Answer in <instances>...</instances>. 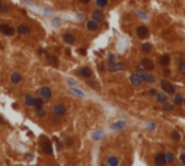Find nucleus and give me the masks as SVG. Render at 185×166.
Returning <instances> with one entry per match:
<instances>
[{
    "label": "nucleus",
    "mask_w": 185,
    "mask_h": 166,
    "mask_svg": "<svg viewBox=\"0 0 185 166\" xmlns=\"http://www.w3.org/2000/svg\"><path fill=\"white\" fill-rule=\"evenodd\" d=\"M41 146H42V150L45 155H48V156L52 155V143L48 137H45V136L41 137Z\"/></svg>",
    "instance_id": "nucleus-1"
},
{
    "label": "nucleus",
    "mask_w": 185,
    "mask_h": 166,
    "mask_svg": "<svg viewBox=\"0 0 185 166\" xmlns=\"http://www.w3.org/2000/svg\"><path fill=\"white\" fill-rule=\"evenodd\" d=\"M161 87H162V90L166 93V94H175V85L172 83H169L166 80H162L161 81Z\"/></svg>",
    "instance_id": "nucleus-2"
},
{
    "label": "nucleus",
    "mask_w": 185,
    "mask_h": 166,
    "mask_svg": "<svg viewBox=\"0 0 185 166\" xmlns=\"http://www.w3.org/2000/svg\"><path fill=\"white\" fill-rule=\"evenodd\" d=\"M52 111H54V114L56 117H62V116H65V113H67V107L64 104H55L54 108H52Z\"/></svg>",
    "instance_id": "nucleus-3"
},
{
    "label": "nucleus",
    "mask_w": 185,
    "mask_h": 166,
    "mask_svg": "<svg viewBox=\"0 0 185 166\" xmlns=\"http://www.w3.org/2000/svg\"><path fill=\"white\" fill-rule=\"evenodd\" d=\"M136 35L140 38V39H146L149 36V29L145 26V25H140L136 28Z\"/></svg>",
    "instance_id": "nucleus-4"
},
{
    "label": "nucleus",
    "mask_w": 185,
    "mask_h": 166,
    "mask_svg": "<svg viewBox=\"0 0 185 166\" xmlns=\"http://www.w3.org/2000/svg\"><path fill=\"white\" fill-rule=\"evenodd\" d=\"M0 32L3 35H6V36H13L15 35V29L10 25H7V23H0Z\"/></svg>",
    "instance_id": "nucleus-5"
},
{
    "label": "nucleus",
    "mask_w": 185,
    "mask_h": 166,
    "mask_svg": "<svg viewBox=\"0 0 185 166\" xmlns=\"http://www.w3.org/2000/svg\"><path fill=\"white\" fill-rule=\"evenodd\" d=\"M130 83H132V85H135V87H139V85H142V84H143L142 75H140L139 72H136V74H132V75H130Z\"/></svg>",
    "instance_id": "nucleus-6"
},
{
    "label": "nucleus",
    "mask_w": 185,
    "mask_h": 166,
    "mask_svg": "<svg viewBox=\"0 0 185 166\" xmlns=\"http://www.w3.org/2000/svg\"><path fill=\"white\" fill-rule=\"evenodd\" d=\"M77 74H78L80 77H83V78H91L93 71H91L88 66H83V68H80V69L77 71Z\"/></svg>",
    "instance_id": "nucleus-7"
},
{
    "label": "nucleus",
    "mask_w": 185,
    "mask_h": 166,
    "mask_svg": "<svg viewBox=\"0 0 185 166\" xmlns=\"http://www.w3.org/2000/svg\"><path fill=\"white\" fill-rule=\"evenodd\" d=\"M107 68L110 71H123L124 69V64H121V62H109Z\"/></svg>",
    "instance_id": "nucleus-8"
},
{
    "label": "nucleus",
    "mask_w": 185,
    "mask_h": 166,
    "mask_svg": "<svg viewBox=\"0 0 185 166\" xmlns=\"http://www.w3.org/2000/svg\"><path fill=\"white\" fill-rule=\"evenodd\" d=\"M155 163L158 166L166 165V159H165V153H156L155 155Z\"/></svg>",
    "instance_id": "nucleus-9"
},
{
    "label": "nucleus",
    "mask_w": 185,
    "mask_h": 166,
    "mask_svg": "<svg viewBox=\"0 0 185 166\" xmlns=\"http://www.w3.org/2000/svg\"><path fill=\"white\" fill-rule=\"evenodd\" d=\"M140 64L143 65L145 71H151V69H153V66H155L153 61H152V59H149V58H143V59L140 61Z\"/></svg>",
    "instance_id": "nucleus-10"
},
{
    "label": "nucleus",
    "mask_w": 185,
    "mask_h": 166,
    "mask_svg": "<svg viewBox=\"0 0 185 166\" xmlns=\"http://www.w3.org/2000/svg\"><path fill=\"white\" fill-rule=\"evenodd\" d=\"M39 93H41V97L44 100H49L51 97H52V91H51L48 87H42Z\"/></svg>",
    "instance_id": "nucleus-11"
},
{
    "label": "nucleus",
    "mask_w": 185,
    "mask_h": 166,
    "mask_svg": "<svg viewBox=\"0 0 185 166\" xmlns=\"http://www.w3.org/2000/svg\"><path fill=\"white\" fill-rule=\"evenodd\" d=\"M87 29L90 31V32H96V31H99V22H96V20H88L87 22Z\"/></svg>",
    "instance_id": "nucleus-12"
},
{
    "label": "nucleus",
    "mask_w": 185,
    "mask_h": 166,
    "mask_svg": "<svg viewBox=\"0 0 185 166\" xmlns=\"http://www.w3.org/2000/svg\"><path fill=\"white\" fill-rule=\"evenodd\" d=\"M159 64H161V66H169V64H171V56H169L168 53H165V55H162L161 58H159Z\"/></svg>",
    "instance_id": "nucleus-13"
},
{
    "label": "nucleus",
    "mask_w": 185,
    "mask_h": 166,
    "mask_svg": "<svg viewBox=\"0 0 185 166\" xmlns=\"http://www.w3.org/2000/svg\"><path fill=\"white\" fill-rule=\"evenodd\" d=\"M62 39H64V42L68 43V45H74V43H75V36L71 35V33H64Z\"/></svg>",
    "instance_id": "nucleus-14"
},
{
    "label": "nucleus",
    "mask_w": 185,
    "mask_h": 166,
    "mask_svg": "<svg viewBox=\"0 0 185 166\" xmlns=\"http://www.w3.org/2000/svg\"><path fill=\"white\" fill-rule=\"evenodd\" d=\"M17 32L20 33V35H29V33H31V28H29L28 25H23V23H22V25L17 26Z\"/></svg>",
    "instance_id": "nucleus-15"
},
{
    "label": "nucleus",
    "mask_w": 185,
    "mask_h": 166,
    "mask_svg": "<svg viewBox=\"0 0 185 166\" xmlns=\"http://www.w3.org/2000/svg\"><path fill=\"white\" fill-rule=\"evenodd\" d=\"M140 75H142V80H143V83H148V84L155 83V77H153V75H151V74H146V71H145V72H142Z\"/></svg>",
    "instance_id": "nucleus-16"
},
{
    "label": "nucleus",
    "mask_w": 185,
    "mask_h": 166,
    "mask_svg": "<svg viewBox=\"0 0 185 166\" xmlns=\"http://www.w3.org/2000/svg\"><path fill=\"white\" fill-rule=\"evenodd\" d=\"M10 81H12L13 85H17V84L22 81V75H20L19 72H13V74L10 75Z\"/></svg>",
    "instance_id": "nucleus-17"
},
{
    "label": "nucleus",
    "mask_w": 185,
    "mask_h": 166,
    "mask_svg": "<svg viewBox=\"0 0 185 166\" xmlns=\"http://www.w3.org/2000/svg\"><path fill=\"white\" fill-rule=\"evenodd\" d=\"M69 93H71V94H74V95H77V97H80V98H84V97H85V94L81 91V90L74 88V87H71V88H69Z\"/></svg>",
    "instance_id": "nucleus-18"
},
{
    "label": "nucleus",
    "mask_w": 185,
    "mask_h": 166,
    "mask_svg": "<svg viewBox=\"0 0 185 166\" xmlns=\"http://www.w3.org/2000/svg\"><path fill=\"white\" fill-rule=\"evenodd\" d=\"M155 95H156V101H158V103H165V101L168 100L166 93H165V91H164V93H156Z\"/></svg>",
    "instance_id": "nucleus-19"
},
{
    "label": "nucleus",
    "mask_w": 185,
    "mask_h": 166,
    "mask_svg": "<svg viewBox=\"0 0 185 166\" xmlns=\"http://www.w3.org/2000/svg\"><path fill=\"white\" fill-rule=\"evenodd\" d=\"M104 19V15L101 13L100 10H96V12H93V20H96V22H101Z\"/></svg>",
    "instance_id": "nucleus-20"
},
{
    "label": "nucleus",
    "mask_w": 185,
    "mask_h": 166,
    "mask_svg": "<svg viewBox=\"0 0 185 166\" xmlns=\"http://www.w3.org/2000/svg\"><path fill=\"white\" fill-rule=\"evenodd\" d=\"M34 107L38 110V108H42L44 107V98L42 97H38V98L34 100Z\"/></svg>",
    "instance_id": "nucleus-21"
},
{
    "label": "nucleus",
    "mask_w": 185,
    "mask_h": 166,
    "mask_svg": "<svg viewBox=\"0 0 185 166\" xmlns=\"http://www.w3.org/2000/svg\"><path fill=\"white\" fill-rule=\"evenodd\" d=\"M34 100H35V97L34 95H31V94H28V95H25V98H23V101H25V104L26 105H32L34 107Z\"/></svg>",
    "instance_id": "nucleus-22"
},
{
    "label": "nucleus",
    "mask_w": 185,
    "mask_h": 166,
    "mask_svg": "<svg viewBox=\"0 0 185 166\" xmlns=\"http://www.w3.org/2000/svg\"><path fill=\"white\" fill-rule=\"evenodd\" d=\"M46 58H48V61H49L51 64L54 66H58V58L55 56V55H51V53H46Z\"/></svg>",
    "instance_id": "nucleus-23"
},
{
    "label": "nucleus",
    "mask_w": 185,
    "mask_h": 166,
    "mask_svg": "<svg viewBox=\"0 0 185 166\" xmlns=\"http://www.w3.org/2000/svg\"><path fill=\"white\" fill-rule=\"evenodd\" d=\"M151 51H152V45H151V43L145 42V43L142 45V52H145V53H149Z\"/></svg>",
    "instance_id": "nucleus-24"
},
{
    "label": "nucleus",
    "mask_w": 185,
    "mask_h": 166,
    "mask_svg": "<svg viewBox=\"0 0 185 166\" xmlns=\"http://www.w3.org/2000/svg\"><path fill=\"white\" fill-rule=\"evenodd\" d=\"M165 159H166V163H171V162H174L175 156H174L172 152H168V153H165Z\"/></svg>",
    "instance_id": "nucleus-25"
},
{
    "label": "nucleus",
    "mask_w": 185,
    "mask_h": 166,
    "mask_svg": "<svg viewBox=\"0 0 185 166\" xmlns=\"http://www.w3.org/2000/svg\"><path fill=\"white\" fill-rule=\"evenodd\" d=\"M178 69H179V72H181L182 75H185V61L184 59L179 61V64H178Z\"/></svg>",
    "instance_id": "nucleus-26"
},
{
    "label": "nucleus",
    "mask_w": 185,
    "mask_h": 166,
    "mask_svg": "<svg viewBox=\"0 0 185 166\" xmlns=\"http://www.w3.org/2000/svg\"><path fill=\"white\" fill-rule=\"evenodd\" d=\"M0 12H1V13H6V12H9V6H7V3H4V1H0Z\"/></svg>",
    "instance_id": "nucleus-27"
},
{
    "label": "nucleus",
    "mask_w": 185,
    "mask_h": 166,
    "mask_svg": "<svg viewBox=\"0 0 185 166\" xmlns=\"http://www.w3.org/2000/svg\"><path fill=\"white\" fill-rule=\"evenodd\" d=\"M174 104H176V105L182 104V95H181V94H175V97H174Z\"/></svg>",
    "instance_id": "nucleus-28"
},
{
    "label": "nucleus",
    "mask_w": 185,
    "mask_h": 166,
    "mask_svg": "<svg viewBox=\"0 0 185 166\" xmlns=\"http://www.w3.org/2000/svg\"><path fill=\"white\" fill-rule=\"evenodd\" d=\"M162 104H164V105H162V108H164V110H166V111H169V110H172V108H174V104H169V103H166V101H165V103H162Z\"/></svg>",
    "instance_id": "nucleus-29"
},
{
    "label": "nucleus",
    "mask_w": 185,
    "mask_h": 166,
    "mask_svg": "<svg viewBox=\"0 0 185 166\" xmlns=\"http://www.w3.org/2000/svg\"><path fill=\"white\" fill-rule=\"evenodd\" d=\"M119 160L116 159V157H109L107 159V165H117Z\"/></svg>",
    "instance_id": "nucleus-30"
},
{
    "label": "nucleus",
    "mask_w": 185,
    "mask_h": 166,
    "mask_svg": "<svg viewBox=\"0 0 185 166\" xmlns=\"http://www.w3.org/2000/svg\"><path fill=\"white\" fill-rule=\"evenodd\" d=\"M36 113H38V116H39V117L46 116V111L44 110V107H42V108H38V110H36Z\"/></svg>",
    "instance_id": "nucleus-31"
},
{
    "label": "nucleus",
    "mask_w": 185,
    "mask_h": 166,
    "mask_svg": "<svg viewBox=\"0 0 185 166\" xmlns=\"http://www.w3.org/2000/svg\"><path fill=\"white\" fill-rule=\"evenodd\" d=\"M171 137H172L174 140H179V139H181V136H179V133L178 132H172L171 133Z\"/></svg>",
    "instance_id": "nucleus-32"
},
{
    "label": "nucleus",
    "mask_w": 185,
    "mask_h": 166,
    "mask_svg": "<svg viewBox=\"0 0 185 166\" xmlns=\"http://www.w3.org/2000/svg\"><path fill=\"white\" fill-rule=\"evenodd\" d=\"M136 72H139V74H142V72H145V68L142 64H139V65H136Z\"/></svg>",
    "instance_id": "nucleus-33"
},
{
    "label": "nucleus",
    "mask_w": 185,
    "mask_h": 166,
    "mask_svg": "<svg viewBox=\"0 0 185 166\" xmlns=\"http://www.w3.org/2000/svg\"><path fill=\"white\" fill-rule=\"evenodd\" d=\"M97 4H99V7H106L107 6V0H97Z\"/></svg>",
    "instance_id": "nucleus-34"
},
{
    "label": "nucleus",
    "mask_w": 185,
    "mask_h": 166,
    "mask_svg": "<svg viewBox=\"0 0 185 166\" xmlns=\"http://www.w3.org/2000/svg\"><path fill=\"white\" fill-rule=\"evenodd\" d=\"M88 87H91V88H97V84L94 83V81H90V83H88Z\"/></svg>",
    "instance_id": "nucleus-35"
},
{
    "label": "nucleus",
    "mask_w": 185,
    "mask_h": 166,
    "mask_svg": "<svg viewBox=\"0 0 185 166\" xmlns=\"http://www.w3.org/2000/svg\"><path fill=\"white\" fill-rule=\"evenodd\" d=\"M65 145H67V146H72V139H69V137H68L67 140H65Z\"/></svg>",
    "instance_id": "nucleus-36"
},
{
    "label": "nucleus",
    "mask_w": 185,
    "mask_h": 166,
    "mask_svg": "<svg viewBox=\"0 0 185 166\" xmlns=\"http://www.w3.org/2000/svg\"><path fill=\"white\" fill-rule=\"evenodd\" d=\"M78 52H80V55H85V53H87L84 48H80V49H78Z\"/></svg>",
    "instance_id": "nucleus-37"
},
{
    "label": "nucleus",
    "mask_w": 185,
    "mask_h": 166,
    "mask_svg": "<svg viewBox=\"0 0 185 166\" xmlns=\"http://www.w3.org/2000/svg\"><path fill=\"white\" fill-rule=\"evenodd\" d=\"M109 59H110L109 62H114V59H116V56H114V55H110V56H109Z\"/></svg>",
    "instance_id": "nucleus-38"
},
{
    "label": "nucleus",
    "mask_w": 185,
    "mask_h": 166,
    "mask_svg": "<svg viewBox=\"0 0 185 166\" xmlns=\"http://www.w3.org/2000/svg\"><path fill=\"white\" fill-rule=\"evenodd\" d=\"M38 53H39V55H45V49L39 48V49H38Z\"/></svg>",
    "instance_id": "nucleus-39"
},
{
    "label": "nucleus",
    "mask_w": 185,
    "mask_h": 166,
    "mask_svg": "<svg viewBox=\"0 0 185 166\" xmlns=\"http://www.w3.org/2000/svg\"><path fill=\"white\" fill-rule=\"evenodd\" d=\"M181 162H182V163H185V153H182V155H181Z\"/></svg>",
    "instance_id": "nucleus-40"
},
{
    "label": "nucleus",
    "mask_w": 185,
    "mask_h": 166,
    "mask_svg": "<svg viewBox=\"0 0 185 166\" xmlns=\"http://www.w3.org/2000/svg\"><path fill=\"white\" fill-rule=\"evenodd\" d=\"M155 94H156L155 90H149V95H155Z\"/></svg>",
    "instance_id": "nucleus-41"
},
{
    "label": "nucleus",
    "mask_w": 185,
    "mask_h": 166,
    "mask_svg": "<svg viewBox=\"0 0 185 166\" xmlns=\"http://www.w3.org/2000/svg\"><path fill=\"white\" fill-rule=\"evenodd\" d=\"M54 23H55V25H59V19H54Z\"/></svg>",
    "instance_id": "nucleus-42"
},
{
    "label": "nucleus",
    "mask_w": 185,
    "mask_h": 166,
    "mask_svg": "<svg viewBox=\"0 0 185 166\" xmlns=\"http://www.w3.org/2000/svg\"><path fill=\"white\" fill-rule=\"evenodd\" d=\"M81 3H84V4H87V3H90V0H80Z\"/></svg>",
    "instance_id": "nucleus-43"
},
{
    "label": "nucleus",
    "mask_w": 185,
    "mask_h": 166,
    "mask_svg": "<svg viewBox=\"0 0 185 166\" xmlns=\"http://www.w3.org/2000/svg\"><path fill=\"white\" fill-rule=\"evenodd\" d=\"M0 124H3V118L1 117H0Z\"/></svg>",
    "instance_id": "nucleus-44"
},
{
    "label": "nucleus",
    "mask_w": 185,
    "mask_h": 166,
    "mask_svg": "<svg viewBox=\"0 0 185 166\" xmlns=\"http://www.w3.org/2000/svg\"><path fill=\"white\" fill-rule=\"evenodd\" d=\"M182 104H184V105H185V98H182Z\"/></svg>",
    "instance_id": "nucleus-45"
}]
</instances>
